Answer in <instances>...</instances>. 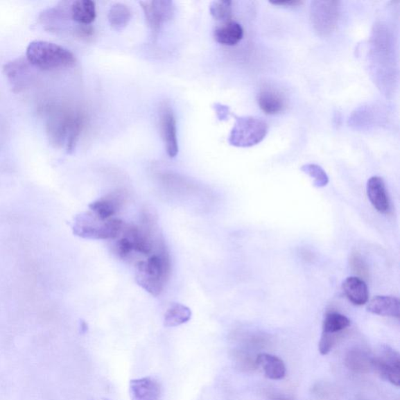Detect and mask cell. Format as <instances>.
<instances>
[{"label": "cell", "mask_w": 400, "mask_h": 400, "mask_svg": "<svg viewBox=\"0 0 400 400\" xmlns=\"http://www.w3.org/2000/svg\"><path fill=\"white\" fill-rule=\"evenodd\" d=\"M243 28L235 21H227L214 30V39L220 44L236 46L243 38Z\"/></svg>", "instance_id": "14"}, {"label": "cell", "mask_w": 400, "mask_h": 400, "mask_svg": "<svg viewBox=\"0 0 400 400\" xmlns=\"http://www.w3.org/2000/svg\"><path fill=\"white\" fill-rule=\"evenodd\" d=\"M103 400H110V399H103Z\"/></svg>", "instance_id": "29"}, {"label": "cell", "mask_w": 400, "mask_h": 400, "mask_svg": "<svg viewBox=\"0 0 400 400\" xmlns=\"http://www.w3.org/2000/svg\"><path fill=\"white\" fill-rule=\"evenodd\" d=\"M367 311L380 316L399 318L400 302L398 298L390 295H378L367 305Z\"/></svg>", "instance_id": "12"}, {"label": "cell", "mask_w": 400, "mask_h": 400, "mask_svg": "<svg viewBox=\"0 0 400 400\" xmlns=\"http://www.w3.org/2000/svg\"><path fill=\"white\" fill-rule=\"evenodd\" d=\"M336 335L322 334L321 341L319 342V351L325 356L330 353L336 342Z\"/></svg>", "instance_id": "24"}, {"label": "cell", "mask_w": 400, "mask_h": 400, "mask_svg": "<svg viewBox=\"0 0 400 400\" xmlns=\"http://www.w3.org/2000/svg\"><path fill=\"white\" fill-rule=\"evenodd\" d=\"M274 5H279V6H290V7H293V6H297L299 4L302 3V2L301 1H294V0H293V1H285V2H270Z\"/></svg>", "instance_id": "27"}, {"label": "cell", "mask_w": 400, "mask_h": 400, "mask_svg": "<svg viewBox=\"0 0 400 400\" xmlns=\"http://www.w3.org/2000/svg\"><path fill=\"white\" fill-rule=\"evenodd\" d=\"M124 201V195L119 193H110L100 200L92 202L89 205V209L98 218L107 220L113 218L114 215L121 210Z\"/></svg>", "instance_id": "10"}, {"label": "cell", "mask_w": 400, "mask_h": 400, "mask_svg": "<svg viewBox=\"0 0 400 400\" xmlns=\"http://www.w3.org/2000/svg\"><path fill=\"white\" fill-rule=\"evenodd\" d=\"M27 60L42 70L69 69L76 64V59L69 49L46 41L31 42L26 51Z\"/></svg>", "instance_id": "2"}, {"label": "cell", "mask_w": 400, "mask_h": 400, "mask_svg": "<svg viewBox=\"0 0 400 400\" xmlns=\"http://www.w3.org/2000/svg\"><path fill=\"white\" fill-rule=\"evenodd\" d=\"M232 3L225 0L214 1L210 6V12L215 20L227 22L232 15Z\"/></svg>", "instance_id": "22"}, {"label": "cell", "mask_w": 400, "mask_h": 400, "mask_svg": "<svg viewBox=\"0 0 400 400\" xmlns=\"http://www.w3.org/2000/svg\"><path fill=\"white\" fill-rule=\"evenodd\" d=\"M82 327L83 331H86L88 329L87 325L85 322H82Z\"/></svg>", "instance_id": "28"}, {"label": "cell", "mask_w": 400, "mask_h": 400, "mask_svg": "<svg viewBox=\"0 0 400 400\" xmlns=\"http://www.w3.org/2000/svg\"><path fill=\"white\" fill-rule=\"evenodd\" d=\"M140 4L144 11L148 26L153 34H157L174 14V5L171 1H144Z\"/></svg>", "instance_id": "7"}, {"label": "cell", "mask_w": 400, "mask_h": 400, "mask_svg": "<svg viewBox=\"0 0 400 400\" xmlns=\"http://www.w3.org/2000/svg\"><path fill=\"white\" fill-rule=\"evenodd\" d=\"M342 289L345 295L356 306L365 304L368 301V288L365 281L358 277H349L344 281Z\"/></svg>", "instance_id": "13"}, {"label": "cell", "mask_w": 400, "mask_h": 400, "mask_svg": "<svg viewBox=\"0 0 400 400\" xmlns=\"http://www.w3.org/2000/svg\"><path fill=\"white\" fill-rule=\"evenodd\" d=\"M214 108L220 121H225L229 118L230 110L229 107L223 105V104L216 103Z\"/></svg>", "instance_id": "25"}, {"label": "cell", "mask_w": 400, "mask_h": 400, "mask_svg": "<svg viewBox=\"0 0 400 400\" xmlns=\"http://www.w3.org/2000/svg\"><path fill=\"white\" fill-rule=\"evenodd\" d=\"M171 273V256L162 238L155 253L148 256L146 261L138 263L135 278L138 284L146 292L153 297H158L164 291Z\"/></svg>", "instance_id": "1"}, {"label": "cell", "mask_w": 400, "mask_h": 400, "mask_svg": "<svg viewBox=\"0 0 400 400\" xmlns=\"http://www.w3.org/2000/svg\"><path fill=\"white\" fill-rule=\"evenodd\" d=\"M372 358L361 349H354L347 356V365L356 372H367L372 367Z\"/></svg>", "instance_id": "20"}, {"label": "cell", "mask_w": 400, "mask_h": 400, "mask_svg": "<svg viewBox=\"0 0 400 400\" xmlns=\"http://www.w3.org/2000/svg\"><path fill=\"white\" fill-rule=\"evenodd\" d=\"M348 318L338 313H329L326 315L323 322V333L336 335L349 327Z\"/></svg>", "instance_id": "21"}, {"label": "cell", "mask_w": 400, "mask_h": 400, "mask_svg": "<svg viewBox=\"0 0 400 400\" xmlns=\"http://www.w3.org/2000/svg\"><path fill=\"white\" fill-rule=\"evenodd\" d=\"M352 264L356 272L362 275L367 273V269L365 266L364 262L362 261L359 256L354 255L352 257Z\"/></svg>", "instance_id": "26"}, {"label": "cell", "mask_w": 400, "mask_h": 400, "mask_svg": "<svg viewBox=\"0 0 400 400\" xmlns=\"http://www.w3.org/2000/svg\"><path fill=\"white\" fill-rule=\"evenodd\" d=\"M267 123L252 116H236V123L229 135V144L236 147H251L266 138Z\"/></svg>", "instance_id": "4"}, {"label": "cell", "mask_w": 400, "mask_h": 400, "mask_svg": "<svg viewBox=\"0 0 400 400\" xmlns=\"http://www.w3.org/2000/svg\"><path fill=\"white\" fill-rule=\"evenodd\" d=\"M256 363L263 369L268 379L281 380L286 376V368L284 362L274 355L261 354L257 356Z\"/></svg>", "instance_id": "15"}, {"label": "cell", "mask_w": 400, "mask_h": 400, "mask_svg": "<svg viewBox=\"0 0 400 400\" xmlns=\"http://www.w3.org/2000/svg\"><path fill=\"white\" fill-rule=\"evenodd\" d=\"M340 15L337 1H313L311 7V20L313 28L321 35L333 32Z\"/></svg>", "instance_id": "5"}, {"label": "cell", "mask_w": 400, "mask_h": 400, "mask_svg": "<svg viewBox=\"0 0 400 400\" xmlns=\"http://www.w3.org/2000/svg\"><path fill=\"white\" fill-rule=\"evenodd\" d=\"M71 15L73 21L83 26H88L96 19V4L91 0H78V1L73 2L71 7Z\"/></svg>", "instance_id": "17"}, {"label": "cell", "mask_w": 400, "mask_h": 400, "mask_svg": "<svg viewBox=\"0 0 400 400\" xmlns=\"http://www.w3.org/2000/svg\"><path fill=\"white\" fill-rule=\"evenodd\" d=\"M161 127L166 151L171 158H174L178 153L176 120L173 112L167 104L162 108Z\"/></svg>", "instance_id": "8"}, {"label": "cell", "mask_w": 400, "mask_h": 400, "mask_svg": "<svg viewBox=\"0 0 400 400\" xmlns=\"http://www.w3.org/2000/svg\"><path fill=\"white\" fill-rule=\"evenodd\" d=\"M258 103L263 112L267 114H279L286 108L284 97L272 89H264L258 97Z\"/></svg>", "instance_id": "16"}, {"label": "cell", "mask_w": 400, "mask_h": 400, "mask_svg": "<svg viewBox=\"0 0 400 400\" xmlns=\"http://www.w3.org/2000/svg\"><path fill=\"white\" fill-rule=\"evenodd\" d=\"M192 312L187 306L180 304H172L164 315V325L166 327H177L186 324L191 319Z\"/></svg>", "instance_id": "18"}, {"label": "cell", "mask_w": 400, "mask_h": 400, "mask_svg": "<svg viewBox=\"0 0 400 400\" xmlns=\"http://www.w3.org/2000/svg\"><path fill=\"white\" fill-rule=\"evenodd\" d=\"M126 223L119 218L102 220L92 212L78 215L73 225L76 236L87 239L114 240L120 237Z\"/></svg>", "instance_id": "3"}, {"label": "cell", "mask_w": 400, "mask_h": 400, "mask_svg": "<svg viewBox=\"0 0 400 400\" xmlns=\"http://www.w3.org/2000/svg\"><path fill=\"white\" fill-rule=\"evenodd\" d=\"M367 193L375 210L381 214L390 211V201L383 178L374 176L368 180Z\"/></svg>", "instance_id": "11"}, {"label": "cell", "mask_w": 400, "mask_h": 400, "mask_svg": "<svg viewBox=\"0 0 400 400\" xmlns=\"http://www.w3.org/2000/svg\"><path fill=\"white\" fill-rule=\"evenodd\" d=\"M372 367L381 378L397 387L400 385L399 354L387 345L381 347L380 354L372 358Z\"/></svg>", "instance_id": "6"}, {"label": "cell", "mask_w": 400, "mask_h": 400, "mask_svg": "<svg viewBox=\"0 0 400 400\" xmlns=\"http://www.w3.org/2000/svg\"><path fill=\"white\" fill-rule=\"evenodd\" d=\"M301 171L313 178V184H315V186L322 188L327 186L329 177L320 166L311 164H306L301 168Z\"/></svg>", "instance_id": "23"}, {"label": "cell", "mask_w": 400, "mask_h": 400, "mask_svg": "<svg viewBox=\"0 0 400 400\" xmlns=\"http://www.w3.org/2000/svg\"><path fill=\"white\" fill-rule=\"evenodd\" d=\"M131 400H159L162 387L155 379L146 377L134 379L129 384Z\"/></svg>", "instance_id": "9"}, {"label": "cell", "mask_w": 400, "mask_h": 400, "mask_svg": "<svg viewBox=\"0 0 400 400\" xmlns=\"http://www.w3.org/2000/svg\"><path fill=\"white\" fill-rule=\"evenodd\" d=\"M131 17V11L125 4L116 3L109 10V22L116 30L124 29L130 21Z\"/></svg>", "instance_id": "19"}]
</instances>
